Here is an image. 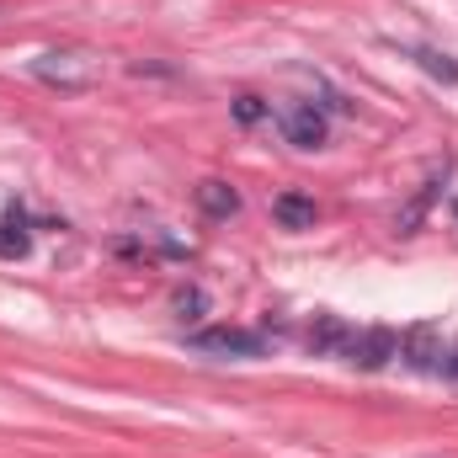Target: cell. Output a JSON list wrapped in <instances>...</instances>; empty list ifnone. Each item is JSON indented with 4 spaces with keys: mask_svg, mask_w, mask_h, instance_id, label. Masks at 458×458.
I'll return each mask as SVG.
<instances>
[{
    "mask_svg": "<svg viewBox=\"0 0 458 458\" xmlns=\"http://www.w3.org/2000/svg\"><path fill=\"white\" fill-rule=\"evenodd\" d=\"M342 357L346 362H357V368H384L389 357H400V336L384 331V326H373V331H352Z\"/></svg>",
    "mask_w": 458,
    "mask_h": 458,
    "instance_id": "cell-3",
    "label": "cell"
},
{
    "mask_svg": "<svg viewBox=\"0 0 458 458\" xmlns=\"http://www.w3.org/2000/svg\"><path fill=\"white\" fill-rule=\"evenodd\" d=\"M187 342L214 357H261L267 352V331H245V326H214V331H192Z\"/></svg>",
    "mask_w": 458,
    "mask_h": 458,
    "instance_id": "cell-2",
    "label": "cell"
},
{
    "mask_svg": "<svg viewBox=\"0 0 458 458\" xmlns=\"http://www.w3.org/2000/svg\"><path fill=\"white\" fill-rule=\"evenodd\" d=\"M400 352H405V362L421 368V373H443V362H448V352H443V342H437L432 326H416V331L400 342Z\"/></svg>",
    "mask_w": 458,
    "mask_h": 458,
    "instance_id": "cell-5",
    "label": "cell"
},
{
    "mask_svg": "<svg viewBox=\"0 0 458 458\" xmlns=\"http://www.w3.org/2000/svg\"><path fill=\"white\" fill-rule=\"evenodd\" d=\"M198 208H203L208 219H229V214H240V192L225 187V182H203V187H198Z\"/></svg>",
    "mask_w": 458,
    "mask_h": 458,
    "instance_id": "cell-6",
    "label": "cell"
},
{
    "mask_svg": "<svg viewBox=\"0 0 458 458\" xmlns=\"http://www.w3.org/2000/svg\"><path fill=\"white\" fill-rule=\"evenodd\" d=\"M411 59H416L427 75H437V81L458 86V59H454V54H437V48H411Z\"/></svg>",
    "mask_w": 458,
    "mask_h": 458,
    "instance_id": "cell-9",
    "label": "cell"
},
{
    "mask_svg": "<svg viewBox=\"0 0 458 458\" xmlns=\"http://www.w3.org/2000/svg\"><path fill=\"white\" fill-rule=\"evenodd\" d=\"M443 373H448V378H458V346L448 352V362H443Z\"/></svg>",
    "mask_w": 458,
    "mask_h": 458,
    "instance_id": "cell-12",
    "label": "cell"
},
{
    "mask_svg": "<svg viewBox=\"0 0 458 458\" xmlns=\"http://www.w3.org/2000/svg\"><path fill=\"white\" fill-rule=\"evenodd\" d=\"M277 128L288 133V144H299V149H320L326 144V113H315V102H299V107H283L277 113Z\"/></svg>",
    "mask_w": 458,
    "mask_h": 458,
    "instance_id": "cell-4",
    "label": "cell"
},
{
    "mask_svg": "<svg viewBox=\"0 0 458 458\" xmlns=\"http://www.w3.org/2000/svg\"><path fill=\"white\" fill-rule=\"evenodd\" d=\"M32 75L59 86V91H86V86L102 81V59L86 54V48H48V54L32 59Z\"/></svg>",
    "mask_w": 458,
    "mask_h": 458,
    "instance_id": "cell-1",
    "label": "cell"
},
{
    "mask_svg": "<svg viewBox=\"0 0 458 458\" xmlns=\"http://www.w3.org/2000/svg\"><path fill=\"white\" fill-rule=\"evenodd\" d=\"M0 256L11 261V256H27V229L16 225V219H0Z\"/></svg>",
    "mask_w": 458,
    "mask_h": 458,
    "instance_id": "cell-10",
    "label": "cell"
},
{
    "mask_svg": "<svg viewBox=\"0 0 458 458\" xmlns=\"http://www.w3.org/2000/svg\"><path fill=\"white\" fill-rule=\"evenodd\" d=\"M272 214H277L288 229H310V225H315V203H310V198H299V192H283V198L272 203Z\"/></svg>",
    "mask_w": 458,
    "mask_h": 458,
    "instance_id": "cell-8",
    "label": "cell"
},
{
    "mask_svg": "<svg viewBox=\"0 0 458 458\" xmlns=\"http://www.w3.org/2000/svg\"><path fill=\"white\" fill-rule=\"evenodd\" d=\"M234 113H240V123H256V117H261V102H256V97H240Z\"/></svg>",
    "mask_w": 458,
    "mask_h": 458,
    "instance_id": "cell-11",
    "label": "cell"
},
{
    "mask_svg": "<svg viewBox=\"0 0 458 458\" xmlns=\"http://www.w3.org/2000/svg\"><path fill=\"white\" fill-rule=\"evenodd\" d=\"M346 336H352V326H342L336 315H326V320H315V326H310V346H315V352H336V357H342Z\"/></svg>",
    "mask_w": 458,
    "mask_h": 458,
    "instance_id": "cell-7",
    "label": "cell"
}]
</instances>
